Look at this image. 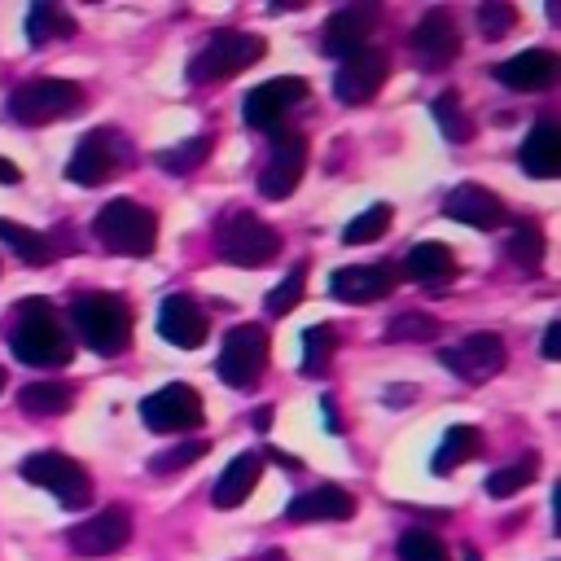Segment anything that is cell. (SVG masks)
<instances>
[{
  "mask_svg": "<svg viewBox=\"0 0 561 561\" xmlns=\"http://www.w3.org/2000/svg\"><path fill=\"white\" fill-rule=\"evenodd\" d=\"M9 351L31 368H66L75 359V337L66 329V316L48 298H22L13 307Z\"/></svg>",
  "mask_w": 561,
  "mask_h": 561,
  "instance_id": "cell-1",
  "label": "cell"
},
{
  "mask_svg": "<svg viewBox=\"0 0 561 561\" xmlns=\"http://www.w3.org/2000/svg\"><path fill=\"white\" fill-rule=\"evenodd\" d=\"M66 329H75L79 342H83L88 351L114 359V355L127 351L131 329H136V320H131V302H127L123 294H105V289L79 294V298L70 302V324H66Z\"/></svg>",
  "mask_w": 561,
  "mask_h": 561,
  "instance_id": "cell-2",
  "label": "cell"
},
{
  "mask_svg": "<svg viewBox=\"0 0 561 561\" xmlns=\"http://www.w3.org/2000/svg\"><path fill=\"white\" fill-rule=\"evenodd\" d=\"M92 237L123 259H149L158 245V215L131 197H114L96 210L92 219Z\"/></svg>",
  "mask_w": 561,
  "mask_h": 561,
  "instance_id": "cell-3",
  "label": "cell"
},
{
  "mask_svg": "<svg viewBox=\"0 0 561 561\" xmlns=\"http://www.w3.org/2000/svg\"><path fill=\"white\" fill-rule=\"evenodd\" d=\"M88 110V92L70 79H26L9 92V118L22 127H44Z\"/></svg>",
  "mask_w": 561,
  "mask_h": 561,
  "instance_id": "cell-4",
  "label": "cell"
},
{
  "mask_svg": "<svg viewBox=\"0 0 561 561\" xmlns=\"http://www.w3.org/2000/svg\"><path fill=\"white\" fill-rule=\"evenodd\" d=\"M263 53H267L263 35L224 26V31H215V35L188 57V83H224V79L250 70Z\"/></svg>",
  "mask_w": 561,
  "mask_h": 561,
  "instance_id": "cell-5",
  "label": "cell"
},
{
  "mask_svg": "<svg viewBox=\"0 0 561 561\" xmlns=\"http://www.w3.org/2000/svg\"><path fill=\"white\" fill-rule=\"evenodd\" d=\"M131 162H136V149L118 127H92L75 145V153L66 162V180L79 188H96V184L114 180L118 171H127Z\"/></svg>",
  "mask_w": 561,
  "mask_h": 561,
  "instance_id": "cell-6",
  "label": "cell"
},
{
  "mask_svg": "<svg viewBox=\"0 0 561 561\" xmlns=\"http://www.w3.org/2000/svg\"><path fill=\"white\" fill-rule=\"evenodd\" d=\"M215 241H219V254L232 263V267H263L280 254V232L272 224H263L259 215L232 206L219 215L215 224Z\"/></svg>",
  "mask_w": 561,
  "mask_h": 561,
  "instance_id": "cell-7",
  "label": "cell"
},
{
  "mask_svg": "<svg viewBox=\"0 0 561 561\" xmlns=\"http://www.w3.org/2000/svg\"><path fill=\"white\" fill-rule=\"evenodd\" d=\"M22 478L35 482L39 491H53V500H57L61 508H88V504H92V478H88V469H83L75 456L57 451V447L31 451V456L22 460Z\"/></svg>",
  "mask_w": 561,
  "mask_h": 561,
  "instance_id": "cell-8",
  "label": "cell"
},
{
  "mask_svg": "<svg viewBox=\"0 0 561 561\" xmlns=\"http://www.w3.org/2000/svg\"><path fill=\"white\" fill-rule=\"evenodd\" d=\"M267 351H272V342H267V329H263V324H232V329L224 333L215 373H219L228 386L250 390V386L263 377V368H267Z\"/></svg>",
  "mask_w": 561,
  "mask_h": 561,
  "instance_id": "cell-9",
  "label": "cell"
},
{
  "mask_svg": "<svg viewBox=\"0 0 561 561\" xmlns=\"http://www.w3.org/2000/svg\"><path fill=\"white\" fill-rule=\"evenodd\" d=\"M140 421L153 434H193L202 425V394L188 381H171L140 399Z\"/></svg>",
  "mask_w": 561,
  "mask_h": 561,
  "instance_id": "cell-10",
  "label": "cell"
},
{
  "mask_svg": "<svg viewBox=\"0 0 561 561\" xmlns=\"http://www.w3.org/2000/svg\"><path fill=\"white\" fill-rule=\"evenodd\" d=\"M386 75H390L386 48L368 44V48H359V53H351V57L337 61V70H333V96L342 105H364V101H373L381 92Z\"/></svg>",
  "mask_w": 561,
  "mask_h": 561,
  "instance_id": "cell-11",
  "label": "cell"
},
{
  "mask_svg": "<svg viewBox=\"0 0 561 561\" xmlns=\"http://www.w3.org/2000/svg\"><path fill=\"white\" fill-rule=\"evenodd\" d=\"M438 359H443V368H451L460 381H469V386H478V381H491L504 364H508V351H504V337L500 333H469V337H460L456 346H447V351H438Z\"/></svg>",
  "mask_w": 561,
  "mask_h": 561,
  "instance_id": "cell-12",
  "label": "cell"
},
{
  "mask_svg": "<svg viewBox=\"0 0 561 561\" xmlns=\"http://www.w3.org/2000/svg\"><path fill=\"white\" fill-rule=\"evenodd\" d=\"M307 92H311V88H307V79H298V75L267 79V83H259V88L245 92V101H241V118H245V127L267 131V127H276L294 105H302Z\"/></svg>",
  "mask_w": 561,
  "mask_h": 561,
  "instance_id": "cell-13",
  "label": "cell"
},
{
  "mask_svg": "<svg viewBox=\"0 0 561 561\" xmlns=\"http://www.w3.org/2000/svg\"><path fill=\"white\" fill-rule=\"evenodd\" d=\"M307 175V140L298 131H285L272 140V153L267 162L259 167V193L267 202H280L298 188V180Z\"/></svg>",
  "mask_w": 561,
  "mask_h": 561,
  "instance_id": "cell-14",
  "label": "cell"
},
{
  "mask_svg": "<svg viewBox=\"0 0 561 561\" xmlns=\"http://www.w3.org/2000/svg\"><path fill=\"white\" fill-rule=\"evenodd\" d=\"M127 539H131V513L123 504L92 513L88 522L70 526V535H66L70 552H79V557H110V552L127 548Z\"/></svg>",
  "mask_w": 561,
  "mask_h": 561,
  "instance_id": "cell-15",
  "label": "cell"
},
{
  "mask_svg": "<svg viewBox=\"0 0 561 561\" xmlns=\"http://www.w3.org/2000/svg\"><path fill=\"white\" fill-rule=\"evenodd\" d=\"M377 22H381L377 4H346V9L329 13V22L320 26V53L342 61V57L368 48V35L377 31Z\"/></svg>",
  "mask_w": 561,
  "mask_h": 561,
  "instance_id": "cell-16",
  "label": "cell"
},
{
  "mask_svg": "<svg viewBox=\"0 0 561 561\" xmlns=\"http://www.w3.org/2000/svg\"><path fill=\"white\" fill-rule=\"evenodd\" d=\"M412 53L425 70H447L460 53V26L451 18V9H430L416 26H412Z\"/></svg>",
  "mask_w": 561,
  "mask_h": 561,
  "instance_id": "cell-17",
  "label": "cell"
},
{
  "mask_svg": "<svg viewBox=\"0 0 561 561\" xmlns=\"http://www.w3.org/2000/svg\"><path fill=\"white\" fill-rule=\"evenodd\" d=\"M491 75H495V83H504L508 92H548V88L561 79V61H557V53H548V48H522V53H513L508 61L491 66Z\"/></svg>",
  "mask_w": 561,
  "mask_h": 561,
  "instance_id": "cell-18",
  "label": "cell"
},
{
  "mask_svg": "<svg viewBox=\"0 0 561 561\" xmlns=\"http://www.w3.org/2000/svg\"><path fill=\"white\" fill-rule=\"evenodd\" d=\"M329 294L337 302H381L394 294V267L390 263H351V267H337L329 276Z\"/></svg>",
  "mask_w": 561,
  "mask_h": 561,
  "instance_id": "cell-19",
  "label": "cell"
},
{
  "mask_svg": "<svg viewBox=\"0 0 561 561\" xmlns=\"http://www.w3.org/2000/svg\"><path fill=\"white\" fill-rule=\"evenodd\" d=\"M443 215L456 219V224H469V228H500L508 219L504 197L491 193V188H482V184H456L443 197Z\"/></svg>",
  "mask_w": 561,
  "mask_h": 561,
  "instance_id": "cell-20",
  "label": "cell"
},
{
  "mask_svg": "<svg viewBox=\"0 0 561 561\" xmlns=\"http://www.w3.org/2000/svg\"><path fill=\"white\" fill-rule=\"evenodd\" d=\"M158 333L180 351H197L206 342V311L188 294H167L158 302Z\"/></svg>",
  "mask_w": 561,
  "mask_h": 561,
  "instance_id": "cell-21",
  "label": "cell"
},
{
  "mask_svg": "<svg viewBox=\"0 0 561 561\" xmlns=\"http://www.w3.org/2000/svg\"><path fill=\"white\" fill-rule=\"evenodd\" d=\"M355 513V495L333 486V482H320L311 491H298L285 508L289 522H346Z\"/></svg>",
  "mask_w": 561,
  "mask_h": 561,
  "instance_id": "cell-22",
  "label": "cell"
},
{
  "mask_svg": "<svg viewBox=\"0 0 561 561\" xmlns=\"http://www.w3.org/2000/svg\"><path fill=\"white\" fill-rule=\"evenodd\" d=\"M517 167H522L530 180H552V175L561 171V127L548 123V118H539V123L526 131L522 149H517Z\"/></svg>",
  "mask_w": 561,
  "mask_h": 561,
  "instance_id": "cell-23",
  "label": "cell"
},
{
  "mask_svg": "<svg viewBox=\"0 0 561 561\" xmlns=\"http://www.w3.org/2000/svg\"><path fill=\"white\" fill-rule=\"evenodd\" d=\"M259 478H263V456H259V451L232 456L228 469H224V473L215 478V486H210V504H215V508H237V504L259 486Z\"/></svg>",
  "mask_w": 561,
  "mask_h": 561,
  "instance_id": "cell-24",
  "label": "cell"
},
{
  "mask_svg": "<svg viewBox=\"0 0 561 561\" xmlns=\"http://www.w3.org/2000/svg\"><path fill=\"white\" fill-rule=\"evenodd\" d=\"M403 276L416 285H443L456 276V254L443 241H416L403 259Z\"/></svg>",
  "mask_w": 561,
  "mask_h": 561,
  "instance_id": "cell-25",
  "label": "cell"
},
{
  "mask_svg": "<svg viewBox=\"0 0 561 561\" xmlns=\"http://www.w3.org/2000/svg\"><path fill=\"white\" fill-rule=\"evenodd\" d=\"M0 241L22 259V263H35V267H44V263H53L57 254H61V232H35V228H26V224H13V219H0Z\"/></svg>",
  "mask_w": 561,
  "mask_h": 561,
  "instance_id": "cell-26",
  "label": "cell"
},
{
  "mask_svg": "<svg viewBox=\"0 0 561 561\" xmlns=\"http://www.w3.org/2000/svg\"><path fill=\"white\" fill-rule=\"evenodd\" d=\"M473 456H482V430H478V425H451V430L443 434V443H438L430 469H434L438 478H447L456 465H469Z\"/></svg>",
  "mask_w": 561,
  "mask_h": 561,
  "instance_id": "cell-27",
  "label": "cell"
},
{
  "mask_svg": "<svg viewBox=\"0 0 561 561\" xmlns=\"http://www.w3.org/2000/svg\"><path fill=\"white\" fill-rule=\"evenodd\" d=\"M75 31H79V22H75L61 4L39 0V4H31V13H26V39H31L35 48H44V44H53V39H70Z\"/></svg>",
  "mask_w": 561,
  "mask_h": 561,
  "instance_id": "cell-28",
  "label": "cell"
},
{
  "mask_svg": "<svg viewBox=\"0 0 561 561\" xmlns=\"http://www.w3.org/2000/svg\"><path fill=\"white\" fill-rule=\"evenodd\" d=\"M70 403H75V390L66 381H31L18 390V408L31 416H61L70 412Z\"/></svg>",
  "mask_w": 561,
  "mask_h": 561,
  "instance_id": "cell-29",
  "label": "cell"
},
{
  "mask_svg": "<svg viewBox=\"0 0 561 561\" xmlns=\"http://www.w3.org/2000/svg\"><path fill=\"white\" fill-rule=\"evenodd\" d=\"M535 478H539V456H535V451H526V456H517V460H508V465L491 469L482 486H486V495H491V500H508V495L526 491Z\"/></svg>",
  "mask_w": 561,
  "mask_h": 561,
  "instance_id": "cell-30",
  "label": "cell"
},
{
  "mask_svg": "<svg viewBox=\"0 0 561 561\" xmlns=\"http://www.w3.org/2000/svg\"><path fill=\"white\" fill-rule=\"evenodd\" d=\"M430 114H434L438 131H443L451 145H469V140H473V118L465 114V105H460V92H456V88L438 92V96H434V105H430Z\"/></svg>",
  "mask_w": 561,
  "mask_h": 561,
  "instance_id": "cell-31",
  "label": "cell"
},
{
  "mask_svg": "<svg viewBox=\"0 0 561 561\" xmlns=\"http://www.w3.org/2000/svg\"><path fill=\"white\" fill-rule=\"evenodd\" d=\"M504 254L522 267V272H539L543 267V228L535 219H517L508 241H504Z\"/></svg>",
  "mask_w": 561,
  "mask_h": 561,
  "instance_id": "cell-32",
  "label": "cell"
},
{
  "mask_svg": "<svg viewBox=\"0 0 561 561\" xmlns=\"http://www.w3.org/2000/svg\"><path fill=\"white\" fill-rule=\"evenodd\" d=\"M210 136H188V140H180V145H171V149H158L153 153V162L167 171V175H193L206 158H210Z\"/></svg>",
  "mask_w": 561,
  "mask_h": 561,
  "instance_id": "cell-33",
  "label": "cell"
},
{
  "mask_svg": "<svg viewBox=\"0 0 561 561\" xmlns=\"http://www.w3.org/2000/svg\"><path fill=\"white\" fill-rule=\"evenodd\" d=\"M333 351H337L333 324H311V329L302 333V373H307V377H324Z\"/></svg>",
  "mask_w": 561,
  "mask_h": 561,
  "instance_id": "cell-34",
  "label": "cell"
},
{
  "mask_svg": "<svg viewBox=\"0 0 561 561\" xmlns=\"http://www.w3.org/2000/svg\"><path fill=\"white\" fill-rule=\"evenodd\" d=\"M390 219H394V215H390V202H373L368 210H359V215L342 228V241H346V245H368V241H377V237L390 228Z\"/></svg>",
  "mask_w": 561,
  "mask_h": 561,
  "instance_id": "cell-35",
  "label": "cell"
},
{
  "mask_svg": "<svg viewBox=\"0 0 561 561\" xmlns=\"http://www.w3.org/2000/svg\"><path fill=\"white\" fill-rule=\"evenodd\" d=\"M206 451H210V443H206V438H188V443H175V447H167V451H153V456H149V473H158V478H171V473H180V469L197 465Z\"/></svg>",
  "mask_w": 561,
  "mask_h": 561,
  "instance_id": "cell-36",
  "label": "cell"
},
{
  "mask_svg": "<svg viewBox=\"0 0 561 561\" xmlns=\"http://www.w3.org/2000/svg\"><path fill=\"white\" fill-rule=\"evenodd\" d=\"M399 561H451V552L434 530L412 526V530L399 535Z\"/></svg>",
  "mask_w": 561,
  "mask_h": 561,
  "instance_id": "cell-37",
  "label": "cell"
},
{
  "mask_svg": "<svg viewBox=\"0 0 561 561\" xmlns=\"http://www.w3.org/2000/svg\"><path fill=\"white\" fill-rule=\"evenodd\" d=\"M302 289H307V263H294V267L285 272V280L263 298L267 316H285V311H294V307L302 302Z\"/></svg>",
  "mask_w": 561,
  "mask_h": 561,
  "instance_id": "cell-38",
  "label": "cell"
},
{
  "mask_svg": "<svg viewBox=\"0 0 561 561\" xmlns=\"http://www.w3.org/2000/svg\"><path fill=\"white\" fill-rule=\"evenodd\" d=\"M438 337V320L425 311H403L386 324V342H434Z\"/></svg>",
  "mask_w": 561,
  "mask_h": 561,
  "instance_id": "cell-39",
  "label": "cell"
},
{
  "mask_svg": "<svg viewBox=\"0 0 561 561\" xmlns=\"http://www.w3.org/2000/svg\"><path fill=\"white\" fill-rule=\"evenodd\" d=\"M513 26H517V9L513 4H504V0L478 4V31H482V39H504Z\"/></svg>",
  "mask_w": 561,
  "mask_h": 561,
  "instance_id": "cell-40",
  "label": "cell"
},
{
  "mask_svg": "<svg viewBox=\"0 0 561 561\" xmlns=\"http://www.w3.org/2000/svg\"><path fill=\"white\" fill-rule=\"evenodd\" d=\"M539 355L543 359H561V320H548L543 342H539Z\"/></svg>",
  "mask_w": 561,
  "mask_h": 561,
  "instance_id": "cell-41",
  "label": "cell"
},
{
  "mask_svg": "<svg viewBox=\"0 0 561 561\" xmlns=\"http://www.w3.org/2000/svg\"><path fill=\"white\" fill-rule=\"evenodd\" d=\"M18 180H22V171L9 158H0V184H18Z\"/></svg>",
  "mask_w": 561,
  "mask_h": 561,
  "instance_id": "cell-42",
  "label": "cell"
},
{
  "mask_svg": "<svg viewBox=\"0 0 561 561\" xmlns=\"http://www.w3.org/2000/svg\"><path fill=\"white\" fill-rule=\"evenodd\" d=\"M324 416H329L324 425H329L333 434H342V421H337V408H333V399H329V394H324Z\"/></svg>",
  "mask_w": 561,
  "mask_h": 561,
  "instance_id": "cell-43",
  "label": "cell"
},
{
  "mask_svg": "<svg viewBox=\"0 0 561 561\" xmlns=\"http://www.w3.org/2000/svg\"><path fill=\"white\" fill-rule=\"evenodd\" d=\"M250 425H254V430L263 434V430L272 425V408H254V416H250Z\"/></svg>",
  "mask_w": 561,
  "mask_h": 561,
  "instance_id": "cell-44",
  "label": "cell"
},
{
  "mask_svg": "<svg viewBox=\"0 0 561 561\" xmlns=\"http://www.w3.org/2000/svg\"><path fill=\"white\" fill-rule=\"evenodd\" d=\"M408 399H412V390H408V386H399V390H390V394H386V403H408Z\"/></svg>",
  "mask_w": 561,
  "mask_h": 561,
  "instance_id": "cell-45",
  "label": "cell"
},
{
  "mask_svg": "<svg viewBox=\"0 0 561 561\" xmlns=\"http://www.w3.org/2000/svg\"><path fill=\"white\" fill-rule=\"evenodd\" d=\"M250 561H289L280 548H267V552H259V557H250Z\"/></svg>",
  "mask_w": 561,
  "mask_h": 561,
  "instance_id": "cell-46",
  "label": "cell"
},
{
  "mask_svg": "<svg viewBox=\"0 0 561 561\" xmlns=\"http://www.w3.org/2000/svg\"><path fill=\"white\" fill-rule=\"evenodd\" d=\"M465 561H478V552H473V548H465Z\"/></svg>",
  "mask_w": 561,
  "mask_h": 561,
  "instance_id": "cell-47",
  "label": "cell"
},
{
  "mask_svg": "<svg viewBox=\"0 0 561 561\" xmlns=\"http://www.w3.org/2000/svg\"><path fill=\"white\" fill-rule=\"evenodd\" d=\"M4 386H9V373H4V368H0V390H4Z\"/></svg>",
  "mask_w": 561,
  "mask_h": 561,
  "instance_id": "cell-48",
  "label": "cell"
}]
</instances>
